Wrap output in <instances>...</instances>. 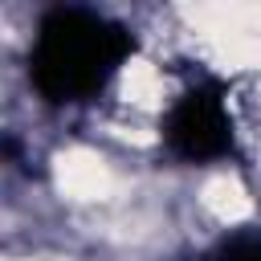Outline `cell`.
Wrapping results in <instances>:
<instances>
[{
    "label": "cell",
    "mask_w": 261,
    "mask_h": 261,
    "mask_svg": "<svg viewBox=\"0 0 261 261\" xmlns=\"http://www.w3.org/2000/svg\"><path fill=\"white\" fill-rule=\"evenodd\" d=\"M167 143L175 155L196 159V163L220 159L232 147V122H228L220 90H212V86L188 90L175 102V110L167 114Z\"/></svg>",
    "instance_id": "2"
},
{
    "label": "cell",
    "mask_w": 261,
    "mask_h": 261,
    "mask_svg": "<svg viewBox=\"0 0 261 261\" xmlns=\"http://www.w3.org/2000/svg\"><path fill=\"white\" fill-rule=\"evenodd\" d=\"M216 261H261V232H237L220 245Z\"/></svg>",
    "instance_id": "3"
},
{
    "label": "cell",
    "mask_w": 261,
    "mask_h": 261,
    "mask_svg": "<svg viewBox=\"0 0 261 261\" xmlns=\"http://www.w3.org/2000/svg\"><path fill=\"white\" fill-rule=\"evenodd\" d=\"M188 261H208V257H188Z\"/></svg>",
    "instance_id": "4"
},
{
    "label": "cell",
    "mask_w": 261,
    "mask_h": 261,
    "mask_svg": "<svg viewBox=\"0 0 261 261\" xmlns=\"http://www.w3.org/2000/svg\"><path fill=\"white\" fill-rule=\"evenodd\" d=\"M135 49L130 33L86 8H53L33 45V86L49 102H86Z\"/></svg>",
    "instance_id": "1"
}]
</instances>
